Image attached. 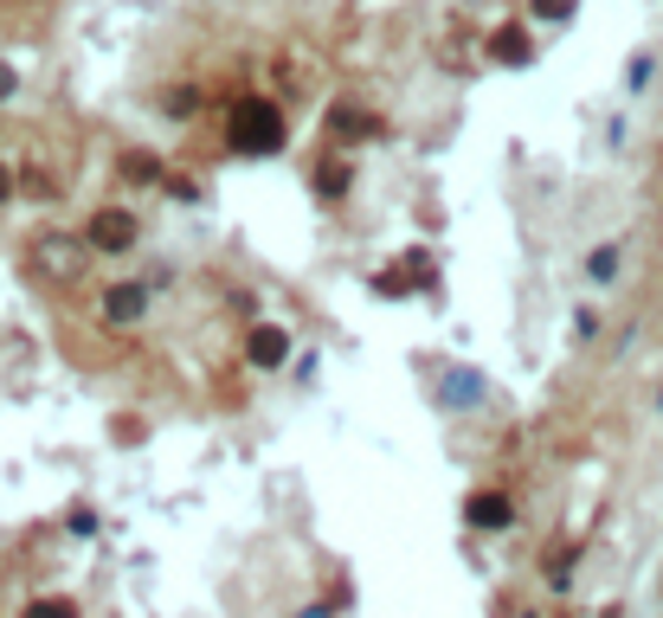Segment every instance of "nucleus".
Masks as SVG:
<instances>
[{"instance_id": "obj_12", "label": "nucleus", "mask_w": 663, "mask_h": 618, "mask_svg": "<svg viewBox=\"0 0 663 618\" xmlns=\"http://www.w3.org/2000/svg\"><path fill=\"white\" fill-rule=\"evenodd\" d=\"M587 271L592 277H612V271H618V245H599V252L587 258Z\"/></svg>"}, {"instance_id": "obj_6", "label": "nucleus", "mask_w": 663, "mask_h": 618, "mask_svg": "<svg viewBox=\"0 0 663 618\" xmlns=\"http://www.w3.org/2000/svg\"><path fill=\"white\" fill-rule=\"evenodd\" d=\"M490 59H496V65H528V59H535V46H528V33H521V26H503V33H490Z\"/></svg>"}, {"instance_id": "obj_18", "label": "nucleus", "mask_w": 663, "mask_h": 618, "mask_svg": "<svg viewBox=\"0 0 663 618\" xmlns=\"http://www.w3.org/2000/svg\"><path fill=\"white\" fill-rule=\"evenodd\" d=\"M303 618H329V606H309V613H303Z\"/></svg>"}, {"instance_id": "obj_17", "label": "nucleus", "mask_w": 663, "mask_h": 618, "mask_svg": "<svg viewBox=\"0 0 663 618\" xmlns=\"http://www.w3.org/2000/svg\"><path fill=\"white\" fill-rule=\"evenodd\" d=\"M7 194H13V174H7V168H0V201H7Z\"/></svg>"}, {"instance_id": "obj_2", "label": "nucleus", "mask_w": 663, "mask_h": 618, "mask_svg": "<svg viewBox=\"0 0 663 618\" xmlns=\"http://www.w3.org/2000/svg\"><path fill=\"white\" fill-rule=\"evenodd\" d=\"M136 239H143V226H136V213H130V206H97V213H90V226H84V245H90V252H110V258H116V252H130Z\"/></svg>"}, {"instance_id": "obj_8", "label": "nucleus", "mask_w": 663, "mask_h": 618, "mask_svg": "<svg viewBox=\"0 0 663 618\" xmlns=\"http://www.w3.org/2000/svg\"><path fill=\"white\" fill-rule=\"evenodd\" d=\"M329 123H335V136H348V142H361V136H373V130H380L368 110H355V104H348V110H335Z\"/></svg>"}, {"instance_id": "obj_1", "label": "nucleus", "mask_w": 663, "mask_h": 618, "mask_svg": "<svg viewBox=\"0 0 663 618\" xmlns=\"http://www.w3.org/2000/svg\"><path fill=\"white\" fill-rule=\"evenodd\" d=\"M225 136H232L238 155H278L284 148V110L271 97H245V104H232Z\"/></svg>"}, {"instance_id": "obj_3", "label": "nucleus", "mask_w": 663, "mask_h": 618, "mask_svg": "<svg viewBox=\"0 0 663 618\" xmlns=\"http://www.w3.org/2000/svg\"><path fill=\"white\" fill-rule=\"evenodd\" d=\"M245 361H251V367H284V361H291V329L258 323V329L245 336Z\"/></svg>"}, {"instance_id": "obj_15", "label": "nucleus", "mask_w": 663, "mask_h": 618, "mask_svg": "<svg viewBox=\"0 0 663 618\" xmlns=\"http://www.w3.org/2000/svg\"><path fill=\"white\" fill-rule=\"evenodd\" d=\"M625 84H631V90H644V84H651V52H638V59H631V71H625Z\"/></svg>"}, {"instance_id": "obj_4", "label": "nucleus", "mask_w": 663, "mask_h": 618, "mask_svg": "<svg viewBox=\"0 0 663 618\" xmlns=\"http://www.w3.org/2000/svg\"><path fill=\"white\" fill-rule=\"evenodd\" d=\"M464 516H470V529H509V522H516V502H509L503 489H477V496L464 502Z\"/></svg>"}, {"instance_id": "obj_16", "label": "nucleus", "mask_w": 663, "mask_h": 618, "mask_svg": "<svg viewBox=\"0 0 663 618\" xmlns=\"http://www.w3.org/2000/svg\"><path fill=\"white\" fill-rule=\"evenodd\" d=\"M0 97H13V65H0Z\"/></svg>"}, {"instance_id": "obj_5", "label": "nucleus", "mask_w": 663, "mask_h": 618, "mask_svg": "<svg viewBox=\"0 0 663 618\" xmlns=\"http://www.w3.org/2000/svg\"><path fill=\"white\" fill-rule=\"evenodd\" d=\"M143 310H148L143 283H110V290H103V316H110V323H143Z\"/></svg>"}, {"instance_id": "obj_9", "label": "nucleus", "mask_w": 663, "mask_h": 618, "mask_svg": "<svg viewBox=\"0 0 663 618\" xmlns=\"http://www.w3.org/2000/svg\"><path fill=\"white\" fill-rule=\"evenodd\" d=\"M342 187H348V155L322 161V174H316V194H342Z\"/></svg>"}, {"instance_id": "obj_19", "label": "nucleus", "mask_w": 663, "mask_h": 618, "mask_svg": "<svg viewBox=\"0 0 663 618\" xmlns=\"http://www.w3.org/2000/svg\"><path fill=\"white\" fill-rule=\"evenodd\" d=\"M658 412H663V393H658Z\"/></svg>"}, {"instance_id": "obj_14", "label": "nucleus", "mask_w": 663, "mask_h": 618, "mask_svg": "<svg viewBox=\"0 0 663 618\" xmlns=\"http://www.w3.org/2000/svg\"><path fill=\"white\" fill-rule=\"evenodd\" d=\"M444 393H451V400H477V374H451Z\"/></svg>"}, {"instance_id": "obj_11", "label": "nucleus", "mask_w": 663, "mask_h": 618, "mask_svg": "<svg viewBox=\"0 0 663 618\" xmlns=\"http://www.w3.org/2000/svg\"><path fill=\"white\" fill-rule=\"evenodd\" d=\"M26 618H77V606H72V599H33Z\"/></svg>"}, {"instance_id": "obj_10", "label": "nucleus", "mask_w": 663, "mask_h": 618, "mask_svg": "<svg viewBox=\"0 0 663 618\" xmlns=\"http://www.w3.org/2000/svg\"><path fill=\"white\" fill-rule=\"evenodd\" d=\"M123 174L143 181V187H155V181H161V161H155V155H123Z\"/></svg>"}, {"instance_id": "obj_13", "label": "nucleus", "mask_w": 663, "mask_h": 618, "mask_svg": "<svg viewBox=\"0 0 663 618\" xmlns=\"http://www.w3.org/2000/svg\"><path fill=\"white\" fill-rule=\"evenodd\" d=\"M528 13H535V20H567L574 0H528Z\"/></svg>"}, {"instance_id": "obj_7", "label": "nucleus", "mask_w": 663, "mask_h": 618, "mask_svg": "<svg viewBox=\"0 0 663 618\" xmlns=\"http://www.w3.org/2000/svg\"><path fill=\"white\" fill-rule=\"evenodd\" d=\"M33 258H46V271H52V277H72L77 271V245H72V239H39V245H33Z\"/></svg>"}]
</instances>
